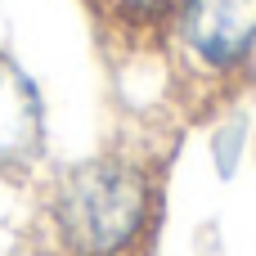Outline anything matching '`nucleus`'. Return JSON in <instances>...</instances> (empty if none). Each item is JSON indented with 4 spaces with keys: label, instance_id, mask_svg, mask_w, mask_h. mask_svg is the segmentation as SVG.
<instances>
[{
    "label": "nucleus",
    "instance_id": "7ed1b4c3",
    "mask_svg": "<svg viewBox=\"0 0 256 256\" xmlns=\"http://www.w3.org/2000/svg\"><path fill=\"white\" fill-rule=\"evenodd\" d=\"M50 153V112L32 72L0 50V180H32Z\"/></svg>",
    "mask_w": 256,
    "mask_h": 256
},
{
    "label": "nucleus",
    "instance_id": "f03ea898",
    "mask_svg": "<svg viewBox=\"0 0 256 256\" xmlns=\"http://www.w3.org/2000/svg\"><path fill=\"white\" fill-rule=\"evenodd\" d=\"M162 54L189 90L220 94L256 76V0H176Z\"/></svg>",
    "mask_w": 256,
    "mask_h": 256
},
{
    "label": "nucleus",
    "instance_id": "20e7f679",
    "mask_svg": "<svg viewBox=\"0 0 256 256\" xmlns=\"http://www.w3.org/2000/svg\"><path fill=\"white\" fill-rule=\"evenodd\" d=\"M86 4H90V14L99 18L104 32L130 40V45H140V40L158 45L171 9H176V0H86Z\"/></svg>",
    "mask_w": 256,
    "mask_h": 256
},
{
    "label": "nucleus",
    "instance_id": "f257e3e1",
    "mask_svg": "<svg viewBox=\"0 0 256 256\" xmlns=\"http://www.w3.org/2000/svg\"><path fill=\"white\" fill-rule=\"evenodd\" d=\"M162 166L144 148H99L50 176L40 220L54 256H148Z\"/></svg>",
    "mask_w": 256,
    "mask_h": 256
}]
</instances>
